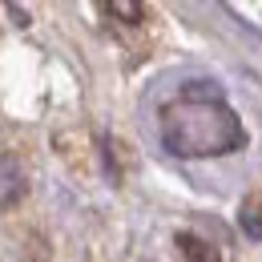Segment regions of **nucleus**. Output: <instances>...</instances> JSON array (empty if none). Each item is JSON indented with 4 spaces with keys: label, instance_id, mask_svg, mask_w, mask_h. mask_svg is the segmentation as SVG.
<instances>
[{
    "label": "nucleus",
    "instance_id": "1",
    "mask_svg": "<svg viewBox=\"0 0 262 262\" xmlns=\"http://www.w3.org/2000/svg\"><path fill=\"white\" fill-rule=\"evenodd\" d=\"M162 141L178 158H218L242 149L246 129L214 81H190L182 97L162 109Z\"/></svg>",
    "mask_w": 262,
    "mask_h": 262
},
{
    "label": "nucleus",
    "instance_id": "2",
    "mask_svg": "<svg viewBox=\"0 0 262 262\" xmlns=\"http://www.w3.org/2000/svg\"><path fill=\"white\" fill-rule=\"evenodd\" d=\"M178 242H182V254H186L190 262H222L210 246H206V242H202V238H194V234H182Z\"/></svg>",
    "mask_w": 262,
    "mask_h": 262
},
{
    "label": "nucleus",
    "instance_id": "3",
    "mask_svg": "<svg viewBox=\"0 0 262 262\" xmlns=\"http://www.w3.org/2000/svg\"><path fill=\"white\" fill-rule=\"evenodd\" d=\"M105 12H117V16H125L129 25L141 20V8H137V4H105Z\"/></svg>",
    "mask_w": 262,
    "mask_h": 262
}]
</instances>
